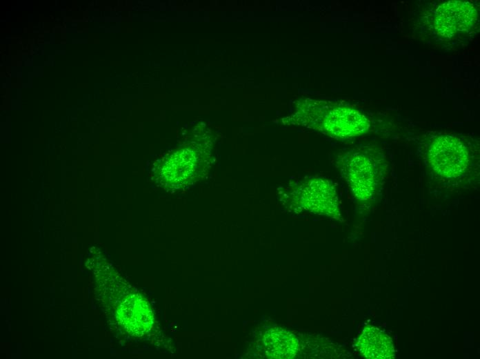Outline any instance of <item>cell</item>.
<instances>
[{"instance_id":"obj_1","label":"cell","mask_w":480,"mask_h":359,"mask_svg":"<svg viewBox=\"0 0 480 359\" xmlns=\"http://www.w3.org/2000/svg\"><path fill=\"white\" fill-rule=\"evenodd\" d=\"M288 122L312 128L334 138H347L365 133L370 122L359 110L341 104L308 101L297 108Z\"/></svg>"},{"instance_id":"obj_2","label":"cell","mask_w":480,"mask_h":359,"mask_svg":"<svg viewBox=\"0 0 480 359\" xmlns=\"http://www.w3.org/2000/svg\"><path fill=\"white\" fill-rule=\"evenodd\" d=\"M280 193L283 200L306 211L337 220L341 217L336 189L327 179L310 176L290 182Z\"/></svg>"},{"instance_id":"obj_3","label":"cell","mask_w":480,"mask_h":359,"mask_svg":"<svg viewBox=\"0 0 480 359\" xmlns=\"http://www.w3.org/2000/svg\"><path fill=\"white\" fill-rule=\"evenodd\" d=\"M428 159L430 166L439 175L447 179L457 178L468 168L469 153L457 137L441 135L430 144Z\"/></svg>"},{"instance_id":"obj_4","label":"cell","mask_w":480,"mask_h":359,"mask_svg":"<svg viewBox=\"0 0 480 359\" xmlns=\"http://www.w3.org/2000/svg\"><path fill=\"white\" fill-rule=\"evenodd\" d=\"M340 171L354 197L366 201L374 195L378 174L372 159L363 151H351L341 159Z\"/></svg>"},{"instance_id":"obj_5","label":"cell","mask_w":480,"mask_h":359,"mask_svg":"<svg viewBox=\"0 0 480 359\" xmlns=\"http://www.w3.org/2000/svg\"><path fill=\"white\" fill-rule=\"evenodd\" d=\"M477 12L468 1H449L440 5L435 12L434 29L441 36L452 37L472 29Z\"/></svg>"},{"instance_id":"obj_6","label":"cell","mask_w":480,"mask_h":359,"mask_svg":"<svg viewBox=\"0 0 480 359\" xmlns=\"http://www.w3.org/2000/svg\"><path fill=\"white\" fill-rule=\"evenodd\" d=\"M361 354L370 359H388L394 356L392 341L384 331L374 327H366L358 340Z\"/></svg>"},{"instance_id":"obj_7","label":"cell","mask_w":480,"mask_h":359,"mask_svg":"<svg viewBox=\"0 0 480 359\" xmlns=\"http://www.w3.org/2000/svg\"><path fill=\"white\" fill-rule=\"evenodd\" d=\"M263 345L267 356L272 358H292L298 351V342L295 336L281 328H274L266 332Z\"/></svg>"}]
</instances>
